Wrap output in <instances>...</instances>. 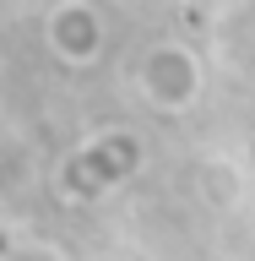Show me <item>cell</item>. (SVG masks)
Here are the masks:
<instances>
[{
	"mask_svg": "<svg viewBox=\"0 0 255 261\" xmlns=\"http://www.w3.org/2000/svg\"><path fill=\"white\" fill-rule=\"evenodd\" d=\"M141 93L158 103V109H190L195 93H201V71L179 44H158L141 60Z\"/></svg>",
	"mask_w": 255,
	"mask_h": 261,
	"instance_id": "6da1fadb",
	"label": "cell"
}]
</instances>
